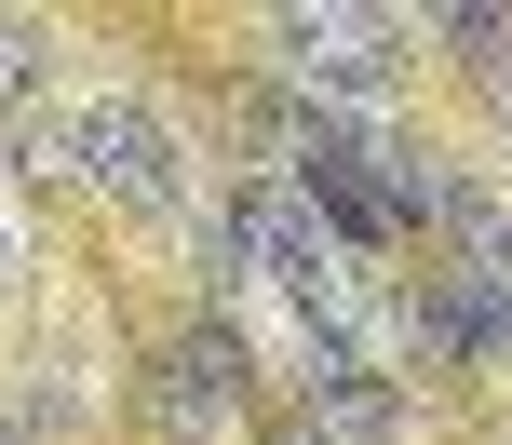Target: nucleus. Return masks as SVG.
Wrapping results in <instances>:
<instances>
[{
    "label": "nucleus",
    "mask_w": 512,
    "mask_h": 445,
    "mask_svg": "<svg viewBox=\"0 0 512 445\" xmlns=\"http://www.w3.org/2000/svg\"><path fill=\"white\" fill-rule=\"evenodd\" d=\"M230 257H243L270 297H297L310 338H351V324H364V257L297 203V189H243V203H230Z\"/></svg>",
    "instance_id": "f257e3e1"
},
{
    "label": "nucleus",
    "mask_w": 512,
    "mask_h": 445,
    "mask_svg": "<svg viewBox=\"0 0 512 445\" xmlns=\"http://www.w3.org/2000/svg\"><path fill=\"white\" fill-rule=\"evenodd\" d=\"M27 162H41V176H68V189H108V203H149V216H176V203H189V176H176V135H162L135 95L54 108V122L27 135Z\"/></svg>",
    "instance_id": "f03ea898"
},
{
    "label": "nucleus",
    "mask_w": 512,
    "mask_h": 445,
    "mask_svg": "<svg viewBox=\"0 0 512 445\" xmlns=\"http://www.w3.org/2000/svg\"><path fill=\"white\" fill-rule=\"evenodd\" d=\"M270 41H283V68L324 108H364V95H391V41L405 27L364 14V0H297V14H270Z\"/></svg>",
    "instance_id": "7ed1b4c3"
},
{
    "label": "nucleus",
    "mask_w": 512,
    "mask_h": 445,
    "mask_svg": "<svg viewBox=\"0 0 512 445\" xmlns=\"http://www.w3.org/2000/svg\"><path fill=\"white\" fill-rule=\"evenodd\" d=\"M310 419H324V445H391L405 432V392L378 378L364 338H310Z\"/></svg>",
    "instance_id": "20e7f679"
},
{
    "label": "nucleus",
    "mask_w": 512,
    "mask_h": 445,
    "mask_svg": "<svg viewBox=\"0 0 512 445\" xmlns=\"http://www.w3.org/2000/svg\"><path fill=\"white\" fill-rule=\"evenodd\" d=\"M418 351H432V365H499L512 351V297L472 284V270H432V284H418Z\"/></svg>",
    "instance_id": "39448f33"
},
{
    "label": "nucleus",
    "mask_w": 512,
    "mask_h": 445,
    "mask_svg": "<svg viewBox=\"0 0 512 445\" xmlns=\"http://www.w3.org/2000/svg\"><path fill=\"white\" fill-rule=\"evenodd\" d=\"M162 405H176V432H203V419H230V405H243V338H230V324L176 338V365H162Z\"/></svg>",
    "instance_id": "423d86ee"
},
{
    "label": "nucleus",
    "mask_w": 512,
    "mask_h": 445,
    "mask_svg": "<svg viewBox=\"0 0 512 445\" xmlns=\"http://www.w3.org/2000/svg\"><path fill=\"white\" fill-rule=\"evenodd\" d=\"M432 230L459 243V270H472V284H499V297H512V203H499V189H472V176H445V203H432Z\"/></svg>",
    "instance_id": "0eeeda50"
},
{
    "label": "nucleus",
    "mask_w": 512,
    "mask_h": 445,
    "mask_svg": "<svg viewBox=\"0 0 512 445\" xmlns=\"http://www.w3.org/2000/svg\"><path fill=\"white\" fill-rule=\"evenodd\" d=\"M432 41H445V54H472V68H512V14H486V0H445Z\"/></svg>",
    "instance_id": "6e6552de"
},
{
    "label": "nucleus",
    "mask_w": 512,
    "mask_h": 445,
    "mask_svg": "<svg viewBox=\"0 0 512 445\" xmlns=\"http://www.w3.org/2000/svg\"><path fill=\"white\" fill-rule=\"evenodd\" d=\"M27 81H41V27H27V14H0V108H14Z\"/></svg>",
    "instance_id": "1a4fd4ad"
},
{
    "label": "nucleus",
    "mask_w": 512,
    "mask_h": 445,
    "mask_svg": "<svg viewBox=\"0 0 512 445\" xmlns=\"http://www.w3.org/2000/svg\"><path fill=\"white\" fill-rule=\"evenodd\" d=\"M0 284H14V216H0Z\"/></svg>",
    "instance_id": "9d476101"
},
{
    "label": "nucleus",
    "mask_w": 512,
    "mask_h": 445,
    "mask_svg": "<svg viewBox=\"0 0 512 445\" xmlns=\"http://www.w3.org/2000/svg\"><path fill=\"white\" fill-rule=\"evenodd\" d=\"M499 122H512V68H499Z\"/></svg>",
    "instance_id": "9b49d317"
},
{
    "label": "nucleus",
    "mask_w": 512,
    "mask_h": 445,
    "mask_svg": "<svg viewBox=\"0 0 512 445\" xmlns=\"http://www.w3.org/2000/svg\"><path fill=\"white\" fill-rule=\"evenodd\" d=\"M0 445H27V432H14V419H0Z\"/></svg>",
    "instance_id": "f8f14e48"
},
{
    "label": "nucleus",
    "mask_w": 512,
    "mask_h": 445,
    "mask_svg": "<svg viewBox=\"0 0 512 445\" xmlns=\"http://www.w3.org/2000/svg\"><path fill=\"white\" fill-rule=\"evenodd\" d=\"M283 445H324V432H283Z\"/></svg>",
    "instance_id": "ddd939ff"
}]
</instances>
